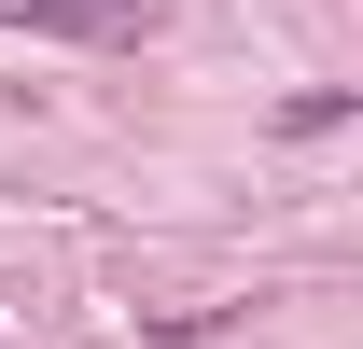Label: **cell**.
<instances>
[{"mask_svg": "<svg viewBox=\"0 0 363 349\" xmlns=\"http://www.w3.org/2000/svg\"><path fill=\"white\" fill-rule=\"evenodd\" d=\"M14 28H56V43H140L154 0H0Z\"/></svg>", "mask_w": 363, "mask_h": 349, "instance_id": "6da1fadb", "label": "cell"}]
</instances>
